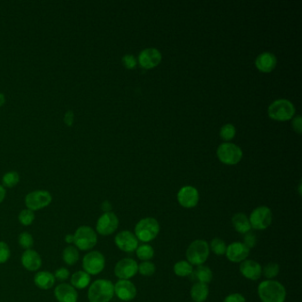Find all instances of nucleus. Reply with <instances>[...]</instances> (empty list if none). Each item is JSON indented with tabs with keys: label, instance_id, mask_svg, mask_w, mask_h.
Returning a JSON list of instances; mask_svg holds the SVG:
<instances>
[{
	"label": "nucleus",
	"instance_id": "1",
	"mask_svg": "<svg viewBox=\"0 0 302 302\" xmlns=\"http://www.w3.org/2000/svg\"><path fill=\"white\" fill-rule=\"evenodd\" d=\"M258 294L262 302H284L286 290L283 284L278 281L267 280L260 284Z\"/></svg>",
	"mask_w": 302,
	"mask_h": 302
},
{
	"label": "nucleus",
	"instance_id": "2",
	"mask_svg": "<svg viewBox=\"0 0 302 302\" xmlns=\"http://www.w3.org/2000/svg\"><path fill=\"white\" fill-rule=\"evenodd\" d=\"M114 295V284L108 279H98L88 290L90 302H109Z\"/></svg>",
	"mask_w": 302,
	"mask_h": 302
},
{
	"label": "nucleus",
	"instance_id": "3",
	"mask_svg": "<svg viewBox=\"0 0 302 302\" xmlns=\"http://www.w3.org/2000/svg\"><path fill=\"white\" fill-rule=\"evenodd\" d=\"M73 235L74 246L78 250L89 251L97 244V232L90 226H80Z\"/></svg>",
	"mask_w": 302,
	"mask_h": 302
},
{
	"label": "nucleus",
	"instance_id": "4",
	"mask_svg": "<svg viewBox=\"0 0 302 302\" xmlns=\"http://www.w3.org/2000/svg\"><path fill=\"white\" fill-rule=\"evenodd\" d=\"M160 232V224L158 221L152 218H144L140 220L135 227V236L142 242H150L154 240Z\"/></svg>",
	"mask_w": 302,
	"mask_h": 302
},
{
	"label": "nucleus",
	"instance_id": "5",
	"mask_svg": "<svg viewBox=\"0 0 302 302\" xmlns=\"http://www.w3.org/2000/svg\"><path fill=\"white\" fill-rule=\"evenodd\" d=\"M210 244L205 240H195L186 251V258L192 265H202L210 256Z\"/></svg>",
	"mask_w": 302,
	"mask_h": 302
},
{
	"label": "nucleus",
	"instance_id": "6",
	"mask_svg": "<svg viewBox=\"0 0 302 302\" xmlns=\"http://www.w3.org/2000/svg\"><path fill=\"white\" fill-rule=\"evenodd\" d=\"M268 116L276 120H288L294 116L295 108L290 101L281 98L276 100L268 106Z\"/></svg>",
	"mask_w": 302,
	"mask_h": 302
},
{
	"label": "nucleus",
	"instance_id": "7",
	"mask_svg": "<svg viewBox=\"0 0 302 302\" xmlns=\"http://www.w3.org/2000/svg\"><path fill=\"white\" fill-rule=\"evenodd\" d=\"M82 264L84 272L90 276L98 275L105 268V256L98 251H90L84 256Z\"/></svg>",
	"mask_w": 302,
	"mask_h": 302
},
{
	"label": "nucleus",
	"instance_id": "8",
	"mask_svg": "<svg viewBox=\"0 0 302 302\" xmlns=\"http://www.w3.org/2000/svg\"><path fill=\"white\" fill-rule=\"evenodd\" d=\"M52 197L48 190H38L31 192L25 197V205L28 210L38 211L50 205Z\"/></svg>",
	"mask_w": 302,
	"mask_h": 302
},
{
	"label": "nucleus",
	"instance_id": "9",
	"mask_svg": "<svg viewBox=\"0 0 302 302\" xmlns=\"http://www.w3.org/2000/svg\"><path fill=\"white\" fill-rule=\"evenodd\" d=\"M217 156L222 162L235 165L242 159L243 152L240 148L232 143H224L217 149Z\"/></svg>",
	"mask_w": 302,
	"mask_h": 302
},
{
	"label": "nucleus",
	"instance_id": "10",
	"mask_svg": "<svg viewBox=\"0 0 302 302\" xmlns=\"http://www.w3.org/2000/svg\"><path fill=\"white\" fill-rule=\"evenodd\" d=\"M272 210L268 206H259L252 211L249 218L251 227L258 230H264L272 224Z\"/></svg>",
	"mask_w": 302,
	"mask_h": 302
},
{
	"label": "nucleus",
	"instance_id": "11",
	"mask_svg": "<svg viewBox=\"0 0 302 302\" xmlns=\"http://www.w3.org/2000/svg\"><path fill=\"white\" fill-rule=\"evenodd\" d=\"M119 226V219L112 212L104 213L98 219L96 230L102 236H108L116 230Z\"/></svg>",
	"mask_w": 302,
	"mask_h": 302
},
{
	"label": "nucleus",
	"instance_id": "12",
	"mask_svg": "<svg viewBox=\"0 0 302 302\" xmlns=\"http://www.w3.org/2000/svg\"><path fill=\"white\" fill-rule=\"evenodd\" d=\"M138 272V264L130 258L120 260L114 267V274L120 280L132 278Z\"/></svg>",
	"mask_w": 302,
	"mask_h": 302
},
{
	"label": "nucleus",
	"instance_id": "13",
	"mask_svg": "<svg viewBox=\"0 0 302 302\" xmlns=\"http://www.w3.org/2000/svg\"><path fill=\"white\" fill-rule=\"evenodd\" d=\"M114 242L117 248L126 252H133L138 246V240L130 230H122L118 233L114 238Z\"/></svg>",
	"mask_w": 302,
	"mask_h": 302
},
{
	"label": "nucleus",
	"instance_id": "14",
	"mask_svg": "<svg viewBox=\"0 0 302 302\" xmlns=\"http://www.w3.org/2000/svg\"><path fill=\"white\" fill-rule=\"evenodd\" d=\"M138 62L140 66L149 70L154 66H158L160 62H162V54L156 48H148L140 52L138 56Z\"/></svg>",
	"mask_w": 302,
	"mask_h": 302
},
{
	"label": "nucleus",
	"instance_id": "15",
	"mask_svg": "<svg viewBox=\"0 0 302 302\" xmlns=\"http://www.w3.org/2000/svg\"><path fill=\"white\" fill-rule=\"evenodd\" d=\"M114 294L122 302H130L136 297V288L128 280H119L114 284Z\"/></svg>",
	"mask_w": 302,
	"mask_h": 302
},
{
	"label": "nucleus",
	"instance_id": "16",
	"mask_svg": "<svg viewBox=\"0 0 302 302\" xmlns=\"http://www.w3.org/2000/svg\"><path fill=\"white\" fill-rule=\"evenodd\" d=\"M179 204L186 208H192L197 206L198 202V192L192 186H184L178 194Z\"/></svg>",
	"mask_w": 302,
	"mask_h": 302
},
{
	"label": "nucleus",
	"instance_id": "17",
	"mask_svg": "<svg viewBox=\"0 0 302 302\" xmlns=\"http://www.w3.org/2000/svg\"><path fill=\"white\" fill-rule=\"evenodd\" d=\"M225 254L228 260L232 262H241L248 258L250 249L244 243L234 242L228 246Z\"/></svg>",
	"mask_w": 302,
	"mask_h": 302
},
{
	"label": "nucleus",
	"instance_id": "18",
	"mask_svg": "<svg viewBox=\"0 0 302 302\" xmlns=\"http://www.w3.org/2000/svg\"><path fill=\"white\" fill-rule=\"evenodd\" d=\"M54 296L58 302H78V290L70 284H60L55 287Z\"/></svg>",
	"mask_w": 302,
	"mask_h": 302
},
{
	"label": "nucleus",
	"instance_id": "19",
	"mask_svg": "<svg viewBox=\"0 0 302 302\" xmlns=\"http://www.w3.org/2000/svg\"><path fill=\"white\" fill-rule=\"evenodd\" d=\"M20 262L22 266L28 272H38L42 266L41 256L38 252L32 249L25 250L22 256Z\"/></svg>",
	"mask_w": 302,
	"mask_h": 302
},
{
	"label": "nucleus",
	"instance_id": "20",
	"mask_svg": "<svg viewBox=\"0 0 302 302\" xmlns=\"http://www.w3.org/2000/svg\"><path fill=\"white\" fill-rule=\"evenodd\" d=\"M240 270L246 278L254 281L258 280L262 274V266L252 260H244V262H242L240 266Z\"/></svg>",
	"mask_w": 302,
	"mask_h": 302
},
{
	"label": "nucleus",
	"instance_id": "21",
	"mask_svg": "<svg viewBox=\"0 0 302 302\" xmlns=\"http://www.w3.org/2000/svg\"><path fill=\"white\" fill-rule=\"evenodd\" d=\"M256 65L260 71L270 73L276 68V58L272 52H262L256 58Z\"/></svg>",
	"mask_w": 302,
	"mask_h": 302
},
{
	"label": "nucleus",
	"instance_id": "22",
	"mask_svg": "<svg viewBox=\"0 0 302 302\" xmlns=\"http://www.w3.org/2000/svg\"><path fill=\"white\" fill-rule=\"evenodd\" d=\"M55 282L54 275L46 270L38 272L34 276V283L41 290H49L54 286Z\"/></svg>",
	"mask_w": 302,
	"mask_h": 302
},
{
	"label": "nucleus",
	"instance_id": "23",
	"mask_svg": "<svg viewBox=\"0 0 302 302\" xmlns=\"http://www.w3.org/2000/svg\"><path fill=\"white\" fill-rule=\"evenodd\" d=\"M70 283L76 290H84L90 284V276L84 270L74 272L70 278Z\"/></svg>",
	"mask_w": 302,
	"mask_h": 302
},
{
	"label": "nucleus",
	"instance_id": "24",
	"mask_svg": "<svg viewBox=\"0 0 302 302\" xmlns=\"http://www.w3.org/2000/svg\"><path fill=\"white\" fill-rule=\"evenodd\" d=\"M190 276L192 280H197L198 283L206 284L210 283L213 279V273L210 268L203 265L198 266Z\"/></svg>",
	"mask_w": 302,
	"mask_h": 302
},
{
	"label": "nucleus",
	"instance_id": "25",
	"mask_svg": "<svg viewBox=\"0 0 302 302\" xmlns=\"http://www.w3.org/2000/svg\"><path fill=\"white\" fill-rule=\"evenodd\" d=\"M233 226L238 232L246 234L251 230V224L248 216L243 213H238L232 217Z\"/></svg>",
	"mask_w": 302,
	"mask_h": 302
},
{
	"label": "nucleus",
	"instance_id": "26",
	"mask_svg": "<svg viewBox=\"0 0 302 302\" xmlns=\"http://www.w3.org/2000/svg\"><path fill=\"white\" fill-rule=\"evenodd\" d=\"M210 288L206 284L196 283L190 290V296L195 302H204L208 297Z\"/></svg>",
	"mask_w": 302,
	"mask_h": 302
},
{
	"label": "nucleus",
	"instance_id": "27",
	"mask_svg": "<svg viewBox=\"0 0 302 302\" xmlns=\"http://www.w3.org/2000/svg\"><path fill=\"white\" fill-rule=\"evenodd\" d=\"M80 258L79 250L74 246H66L62 252V259L65 264L73 266L78 262Z\"/></svg>",
	"mask_w": 302,
	"mask_h": 302
},
{
	"label": "nucleus",
	"instance_id": "28",
	"mask_svg": "<svg viewBox=\"0 0 302 302\" xmlns=\"http://www.w3.org/2000/svg\"><path fill=\"white\" fill-rule=\"evenodd\" d=\"M194 272V268L192 265L189 264L188 262L186 260H181L176 264H174V274L178 276H189L192 275V273Z\"/></svg>",
	"mask_w": 302,
	"mask_h": 302
},
{
	"label": "nucleus",
	"instance_id": "29",
	"mask_svg": "<svg viewBox=\"0 0 302 302\" xmlns=\"http://www.w3.org/2000/svg\"><path fill=\"white\" fill-rule=\"evenodd\" d=\"M136 256L141 260L148 262L154 256V250L150 244H144L138 246L136 249Z\"/></svg>",
	"mask_w": 302,
	"mask_h": 302
},
{
	"label": "nucleus",
	"instance_id": "30",
	"mask_svg": "<svg viewBox=\"0 0 302 302\" xmlns=\"http://www.w3.org/2000/svg\"><path fill=\"white\" fill-rule=\"evenodd\" d=\"M20 182V176L16 171H9L3 176L2 184L6 188H14Z\"/></svg>",
	"mask_w": 302,
	"mask_h": 302
},
{
	"label": "nucleus",
	"instance_id": "31",
	"mask_svg": "<svg viewBox=\"0 0 302 302\" xmlns=\"http://www.w3.org/2000/svg\"><path fill=\"white\" fill-rule=\"evenodd\" d=\"M18 220L20 224L24 226H30L35 221V213L32 210H22L18 216Z\"/></svg>",
	"mask_w": 302,
	"mask_h": 302
},
{
	"label": "nucleus",
	"instance_id": "32",
	"mask_svg": "<svg viewBox=\"0 0 302 302\" xmlns=\"http://www.w3.org/2000/svg\"><path fill=\"white\" fill-rule=\"evenodd\" d=\"M212 252L216 254V256H224L225 252H226V244H225L224 241L219 238H214L213 240L211 241V244H210V248Z\"/></svg>",
	"mask_w": 302,
	"mask_h": 302
},
{
	"label": "nucleus",
	"instance_id": "33",
	"mask_svg": "<svg viewBox=\"0 0 302 302\" xmlns=\"http://www.w3.org/2000/svg\"><path fill=\"white\" fill-rule=\"evenodd\" d=\"M18 242H19L20 246L24 248L25 250L31 249L34 244V238L30 233L22 232L18 238Z\"/></svg>",
	"mask_w": 302,
	"mask_h": 302
},
{
	"label": "nucleus",
	"instance_id": "34",
	"mask_svg": "<svg viewBox=\"0 0 302 302\" xmlns=\"http://www.w3.org/2000/svg\"><path fill=\"white\" fill-rule=\"evenodd\" d=\"M279 270H280V268H279L278 264L270 262L264 268L262 273H264V276L267 278H274L278 275Z\"/></svg>",
	"mask_w": 302,
	"mask_h": 302
},
{
	"label": "nucleus",
	"instance_id": "35",
	"mask_svg": "<svg viewBox=\"0 0 302 302\" xmlns=\"http://www.w3.org/2000/svg\"><path fill=\"white\" fill-rule=\"evenodd\" d=\"M235 134H236V128L232 124H225L224 126L222 127L220 135L222 140L226 141L232 140L235 136Z\"/></svg>",
	"mask_w": 302,
	"mask_h": 302
},
{
	"label": "nucleus",
	"instance_id": "36",
	"mask_svg": "<svg viewBox=\"0 0 302 302\" xmlns=\"http://www.w3.org/2000/svg\"><path fill=\"white\" fill-rule=\"evenodd\" d=\"M155 270H156V268H155L154 264L150 262H144L140 264V266H138V272L141 275L144 276H150L154 275L155 273Z\"/></svg>",
	"mask_w": 302,
	"mask_h": 302
},
{
	"label": "nucleus",
	"instance_id": "37",
	"mask_svg": "<svg viewBox=\"0 0 302 302\" xmlns=\"http://www.w3.org/2000/svg\"><path fill=\"white\" fill-rule=\"evenodd\" d=\"M11 256L10 248L4 241H0V264H6Z\"/></svg>",
	"mask_w": 302,
	"mask_h": 302
},
{
	"label": "nucleus",
	"instance_id": "38",
	"mask_svg": "<svg viewBox=\"0 0 302 302\" xmlns=\"http://www.w3.org/2000/svg\"><path fill=\"white\" fill-rule=\"evenodd\" d=\"M54 278L60 282H64L70 278V272L66 268H60L54 272Z\"/></svg>",
	"mask_w": 302,
	"mask_h": 302
},
{
	"label": "nucleus",
	"instance_id": "39",
	"mask_svg": "<svg viewBox=\"0 0 302 302\" xmlns=\"http://www.w3.org/2000/svg\"><path fill=\"white\" fill-rule=\"evenodd\" d=\"M122 63H124V66H126L128 70L135 68L136 66V58L132 54L124 55L122 57Z\"/></svg>",
	"mask_w": 302,
	"mask_h": 302
},
{
	"label": "nucleus",
	"instance_id": "40",
	"mask_svg": "<svg viewBox=\"0 0 302 302\" xmlns=\"http://www.w3.org/2000/svg\"><path fill=\"white\" fill-rule=\"evenodd\" d=\"M256 236L254 233H251L250 232L248 233H246V236L244 238V244L248 246L249 249L250 248H254L256 246Z\"/></svg>",
	"mask_w": 302,
	"mask_h": 302
},
{
	"label": "nucleus",
	"instance_id": "41",
	"mask_svg": "<svg viewBox=\"0 0 302 302\" xmlns=\"http://www.w3.org/2000/svg\"><path fill=\"white\" fill-rule=\"evenodd\" d=\"M224 302H246V298L240 294H232L227 296Z\"/></svg>",
	"mask_w": 302,
	"mask_h": 302
},
{
	"label": "nucleus",
	"instance_id": "42",
	"mask_svg": "<svg viewBox=\"0 0 302 302\" xmlns=\"http://www.w3.org/2000/svg\"><path fill=\"white\" fill-rule=\"evenodd\" d=\"M74 112L72 110H70L65 114V116H64V122L66 124V126L71 127L73 124H74Z\"/></svg>",
	"mask_w": 302,
	"mask_h": 302
},
{
	"label": "nucleus",
	"instance_id": "43",
	"mask_svg": "<svg viewBox=\"0 0 302 302\" xmlns=\"http://www.w3.org/2000/svg\"><path fill=\"white\" fill-rule=\"evenodd\" d=\"M292 127L295 132H297L298 134H300L302 132V117L298 116L297 117H295L294 120H292Z\"/></svg>",
	"mask_w": 302,
	"mask_h": 302
},
{
	"label": "nucleus",
	"instance_id": "44",
	"mask_svg": "<svg viewBox=\"0 0 302 302\" xmlns=\"http://www.w3.org/2000/svg\"><path fill=\"white\" fill-rule=\"evenodd\" d=\"M101 208H102V210H103L105 213L111 212V210H112V205L110 204V202H108V200H106V202H103V203L101 204Z\"/></svg>",
	"mask_w": 302,
	"mask_h": 302
},
{
	"label": "nucleus",
	"instance_id": "45",
	"mask_svg": "<svg viewBox=\"0 0 302 302\" xmlns=\"http://www.w3.org/2000/svg\"><path fill=\"white\" fill-rule=\"evenodd\" d=\"M6 195V190L4 189V186L0 184V204L4 202Z\"/></svg>",
	"mask_w": 302,
	"mask_h": 302
},
{
	"label": "nucleus",
	"instance_id": "46",
	"mask_svg": "<svg viewBox=\"0 0 302 302\" xmlns=\"http://www.w3.org/2000/svg\"><path fill=\"white\" fill-rule=\"evenodd\" d=\"M64 240H65L66 244H74V235H73V234H68V235L65 236Z\"/></svg>",
	"mask_w": 302,
	"mask_h": 302
},
{
	"label": "nucleus",
	"instance_id": "47",
	"mask_svg": "<svg viewBox=\"0 0 302 302\" xmlns=\"http://www.w3.org/2000/svg\"><path fill=\"white\" fill-rule=\"evenodd\" d=\"M6 103V97L3 93L0 92V108L3 106Z\"/></svg>",
	"mask_w": 302,
	"mask_h": 302
}]
</instances>
